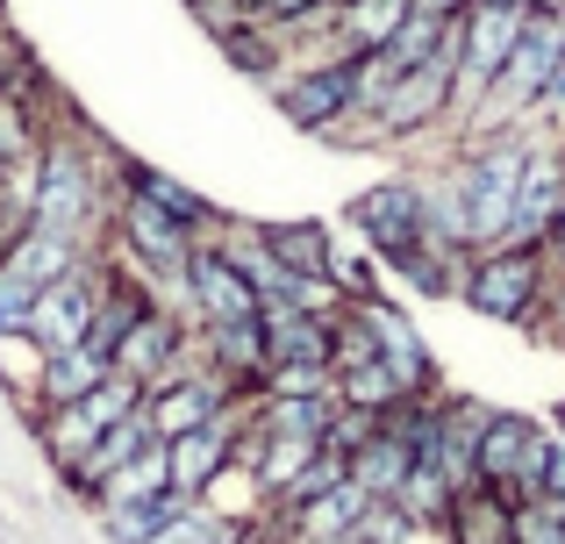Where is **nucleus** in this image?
Returning a JSON list of instances; mask_svg holds the SVG:
<instances>
[{
    "mask_svg": "<svg viewBox=\"0 0 565 544\" xmlns=\"http://www.w3.org/2000/svg\"><path fill=\"white\" fill-rule=\"evenodd\" d=\"M458 301H466L472 316H487V322L537 330L544 301H552V258L544 252H472Z\"/></svg>",
    "mask_w": 565,
    "mask_h": 544,
    "instance_id": "nucleus-1",
    "label": "nucleus"
},
{
    "mask_svg": "<svg viewBox=\"0 0 565 544\" xmlns=\"http://www.w3.org/2000/svg\"><path fill=\"white\" fill-rule=\"evenodd\" d=\"M565 445L558 430H544L537 416H515V408H494L480 430V445H472V480H487V488H501L509 502H537L544 488V466H552V451Z\"/></svg>",
    "mask_w": 565,
    "mask_h": 544,
    "instance_id": "nucleus-2",
    "label": "nucleus"
},
{
    "mask_svg": "<svg viewBox=\"0 0 565 544\" xmlns=\"http://www.w3.org/2000/svg\"><path fill=\"white\" fill-rule=\"evenodd\" d=\"M530 0H466L458 8V72H451V115H466L472 100L494 86V72L509 65L515 36H523ZM458 129V122H451Z\"/></svg>",
    "mask_w": 565,
    "mask_h": 544,
    "instance_id": "nucleus-3",
    "label": "nucleus"
},
{
    "mask_svg": "<svg viewBox=\"0 0 565 544\" xmlns=\"http://www.w3.org/2000/svg\"><path fill=\"white\" fill-rule=\"evenodd\" d=\"M344 215H351V230L365 237V252H373L380 273L401 266V258L429 237V230H423V172H386V180H373Z\"/></svg>",
    "mask_w": 565,
    "mask_h": 544,
    "instance_id": "nucleus-4",
    "label": "nucleus"
},
{
    "mask_svg": "<svg viewBox=\"0 0 565 544\" xmlns=\"http://www.w3.org/2000/svg\"><path fill=\"white\" fill-rule=\"evenodd\" d=\"M100 279H108V258L86 252L65 279H51V287L36 294V308H29V337H36L43 351L86 344V330H94V308H100Z\"/></svg>",
    "mask_w": 565,
    "mask_h": 544,
    "instance_id": "nucleus-5",
    "label": "nucleus"
},
{
    "mask_svg": "<svg viewBox=\"0 0 565 544\" xmlns=\"http://www.w3.org/2000/svg\"><path fill=\"white\" fill-rule=\"evenodd\" d=\"M265 94H273V108L287 115L301 137H330L337 122L351 115V57L344 65H308V72H273L265 79Z\"/></svg>",
    "mask_w": 565,
    "mask_h": 544,
    "instance_id": "nucleus-6",
    "label": "nucleus"
},
{
    "mask_svg": "<svg viewBox=\"0 0 565 544\" xmlns=\"http://www.w3.org/2000/svg\"><path fill=\"white\" fill-rule=\"evenodd\" d=\"M236 394H250V387H236L230 373L201 365V373L166 380V387H151V394H143V416H151V437L166 445V437H186V430H201V423H215L222 408L236 402Z\"/></svg>",
    "mask_w": 565,
    "mask_h": 544,
    "instance_id": "nucleus-7",
    "label": "nucleus"
},
{
    "mask_svg": "<svg viewBox=\"0 0 565 544\" xmlns=\"http://www.w3.org/2000/svg\"><path fill=\"white\" fill-rule=\"evenodd\" d=\"M186 294H193V330L258 316V294H250V279L236 273L230 258L215 252V244H193V258H186Z\"/></svg>",
    "mask_w": 565,
    "mask_h": 544,
    "instance_id": "nucleus-8",
    "label": "nucleus"
},
{
    "mask_svg": "<svg viewBox=\"0 0 565 544\" xmlns=\"http://www.w3.org/2000/svg\"><path fill=\"white\" fill-rule=\"evenodd\" d=\"M186 322L180 316H166V308H143V316H137V330H129L122 337V344H115V373H122V380H137V387L143 394H151V387H166V380H172V359H180V344H186Z\"/></svg>",
    "mask_w": 565,
    "mask_h": 544,
    "instance_id": "nucleus-9",
    "label": "nucleus"
},
{
    "mask_svg": "<svg viewBox=\"0 0 565 544\" xmlns=\"http://www.w3.org/2000/svg\"><path fill=\"white\" fill-rule=\"evenodd\" d=\"M151 445H158V437H151V416H143V408H129L122 423H108V430H100V445L86 451L79 466H65V473H57V488H65L72 502H86V509H94L100 480H108L115 466H129L137 451H151Z\"/></svg>",
    "mask_w": 565,
    "mask_h": 544,
    "instance_id": "nucleus-10",
    "label": "nucleus"
},
{
    "mask_svg": "<svg viewBox=\"0 0 565 544\" xmlns=\"http://www.w3.org/2000/svg\"><path fill=\"white\" fill-rule=\"evenodd\" d=\"M444 544H515V502L487 480H466L444 509Z\"/></svg>",
    "mask_w": 565,
    "mask_h": 544,
    "instance_id": "nucleus-11",
    "label": "nucleus"
},
{
    "mask_svg": "<svg viewBox=\"0 0 565 544\" xmlns=\"http://www.w3.org/2000/svg\"><path fill=\"white\" fill-rule=\"evenodd\" d=\"M129 194H143L151 209H166L172 223H186V230H193V244H215V237H222V223H230V215H222L207 194H193L186 180H172V172L143 166V158L129 166Z\"/></svg>",
    "mask_w": 565,
    "mask_h": 544,
    "instance_id": "nucleus-12",
    "label": "nucleus"
},
{
    "mask_svg": "<svg viewBox=\"0 0 565 544\" xmlns=\"http://www.w3.org/2000/svg\"><path fill=\"white\" fill-rule=\"evenodd\" d=\"M108 373H115V365H108V351H94V344L43 351V373H36V416H43V408H65V402H79V394H94Z\"/></svg>",
    "mask_w": 565,
    "mask_h": 544,
    "instance_id": "nucleus-13",
    "label": "nucleus"
},
{
    "mask_svg": "<svg viewBox=\"0 0 565 544\" xmlns=\"http://www.w3.org/2000/svg\"><path fill=\"white\" fill-rule=\"evenodd\" d=\"M344 466H351V488H365L373 502H394V488L408 480V466H415V445L394 430V423H380V430L365 437Z\"/></svg>",
    "mask_w": 565,
    "mask_h": 544,
    "instance_id": "nucleus-14",
    "label": "nucleus"
},
{
    "mask_svg": "<svg viewBox=\"0 0 565 544\" xmlns=\"http://www.w3.org/2000/svg\"><path fill=\"white\" fill-rule=\"evenodd\" d=\"M201 351L215 373H230L236 387H258L265 380V322L244 316V322H207L201 330Z\"/></svg>",
    "mask_w": 565,
    "mask_h": 544,
    "instance_id": "nucleus-15",
    "label": "nucleus"
},
{
    "mask_svg": "<svg viewBox=\"0 0 565 544\" xmlns=\"http://www.w3.org/2000/svg\"><path fill=\"white\" fill-rule=\"evenodd\" d=\"M265 365H330V322L294 316V308H265Z\"/></svg>",
    "mask_w": 565,
    "mask_h": 544,
    "instance_id": "nucleus-16",
    "label": "nucleus"
},
{
    "mask_svg": "<svg viewBox=\"0 0 565 544\" xmlns=\"http://www.w3.org/2000/svg\"><path fill=\"white\" fill-rule=\"evenodd\" d=\"M79 258H86V252H79V244H72V237H57V230L29 223L22 237L8 244V258H0V266H8L14 279H29V287L43 294V287H51V279H65L72 266H79Z\"/></svg>",
    "mask_w": 565,
    "mask_h": 544,
    "instance_id": "nucleus-17",
    "label": "nucleus"
},
{
    "mask_svg": "<svg viewBox=\"0 0 565 544\" xmlns=\"http://www.w3.org/2000/svg\"><path fill=\"white\" fill-rule=\"evenodd\" d=\"M186 509H193V494L166 488V494H151V502H108V509H94V523H100V537H108V544H151L172 516H186Z\"/></svg>",
    "mask_w": 565,
    "mask_h": 544,
    "instance_id": "nucleus-18",
    "label": "nucleus"
},
{
    "mask_svg": "<svg viewBox=\"0 0 565 544\" xmlns=\"http://www.w3.org/2000/svg\"><path fill=\"white\" fill-rule=\"evenodd\" d=\"M258 230H265V252L287 273H330V258H337L330 223H258Z\"/></svg>",
    "mask_w": 565,
    "mask_h": 544,
    "instance_id": "nucleus-19",
    "label": "nucleus"
},
{
    "mask_svg": "<svg viewBox=\"0 0 565 544\" xmlns=\"http://www.w3.org/2000/svg\"><path fill=\"white\" fill-rule=\"evenodd\" d=\"M401 22H408V0H344V8H337V36H344L351 57H359V51H380Z\"/></svg>",
    "mask_w": 565,
    "mask_h": 544,
    "instance_id": "nucleus-20",
    "label": "nucleus"
},
{
    "mask_svg": "<svg viewBox=\"0 0 565 544\" xmlns=\"http://www.w3.org/2000/svg\"><path fill=\"white\" fill-rule=\"evenodd\" d=\"M166 488H172L166 445H151V451H137V459H129V466H115V473L100 480L94 509H108V502H151V494H166Z\"/></svg>",
    "mask_w": 565,
    "mask_h": 544,
    "instance_id": "nucleus-21",
    "label": "nucleus"
},
{
    "mask_svg": "<svg viewBox=\"0 0 565 544\" xmlns=\"http://www.w3.org/2000/svg\"><path fill=\"white\" fill-rule=\"evenodd\" d=\"M444 36H451V14H415L408 8V22H401L380 51H386V65H394V72H415V65H429V57L444 51Z\"/></svg>",
    "mask_w": 565,
    "mask_h": 544,
    "instance_id": "nucleus-22",
    "label": "nucleus"
},
{
    "mask_svg": "<svg viewBox=\"0 0 565 544\" xmlns=\"http://www.w3.org/2000/svg\"><path fill=\"white\" fill-rule=\"evenodd\" d=\"M337 402H344V408H365V416L386 423L401 402H408V394H401V380L373 359V365H351V373H337Z\"/></svg>",
    "mask_w": 565,
    "mask_h": 544,
    "instance_id": "nucleus-23",
    "label": "nucleus"
},
{
    "mask_svg": "<svg viewBox=\"0 0 565 544\" xmlns=\"http://www.w3.org/2000/svg\"><path fill=\"white\" fill-rule=\"evenodd\" d=\"M236 537H244V523H236V516H222L215 502H193L186 516H172L151 544H236Z\"/></svg>",
    "mask_w": 565,
    "mask_h": 544,
    "instance_id": "nucleus-24",
    "label": "nucleus"
},
{
    "mask_svg": "<svg viewBox=\"0 0 565 544\" xmlns=\"http://www.w3.org/2000/svg\"><path fill=\"white\" fill-rule=\"evenodd\" d=\"M258 387L265 394H337V373L330 365H265Z\"/></svg>",
    "mask_w": 565,
    "mask_h": 544,
    "instance_id": "nucleus-25",
    "label": "nucleus"
},
{
    "mask_svg": "<svg viewBox=\"0 0 565 544\" xmlns=\"http://www.w3.org/2000/svg\"><path fill=\"white\" fill-rule=\"evenodd\" d=\"M29 308H36V287L0 266V337H8V330H29Z\"/></svg>",
    "mask_w": 565,
    "mask_h": 544,
    "instance_id": "nucleus-26",
    "label": "nucleus"
},
{
    "mask_svg": "<svg viewBox=\"0 0 565 544\" xmlns=\"http://www.w3.org/2000/svg\"><path fill=\"white\" fill-rule=\"evenodd\" d=\"M408 8H415V14H458L466 0H408Z\"/></svg>",
    "mask_w": 565,
    "mask_h": 544,
    "instance_id": "nucleus-27",
    "label": "nucleus"
},
{
    "mask_svg": "<svg viewBox=\"0 0 565 544\" xmlns=\"http://www.w3.org/2000/svg\"><path fill=\"white\" fill-rule=\"evenodd\" d=\"M337 8H344V0H337Z\"/></svg>",
    "mask_w": 565,
    "mask_h": 544,
    "instance_id": "nucleus-28",
    "label": "nucleus"
}]
</instances>
